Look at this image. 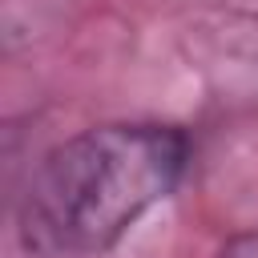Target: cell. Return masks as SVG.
Returning <instances> with one entry per match:
<instances>
[{
    "label": "cell",
    "instance_id": "cell-1",
    "mask_svg": "<svg viewBox=\"0 0 258 258\" xmlns=\"http://www.w3.org/2000/svg\"><path fill=\"white\" fill-rule=\"evenodd\" d=\"M189 137L173 125H93L52 145L16 206L20 246L36 258H93L113 250L157 202L173 194Z\"/></svg>",
    "mask_w": 258,
    "mask_h": 258
},
{
    "label": "cell",
    "instance_id": "cell-2",
    "mask_svg": "<svg viewBox=\"0 0 258 258\" xmlns=\"http://www.w3.org/2000/svg\"><path fill=\"white\" fill-rule=\"evenodd\" d=\"M222 258H258V238H242V242H234Z\"/></svg>",
    "mask_w": 258,
    "mask_h": 258
}]
</instances>
